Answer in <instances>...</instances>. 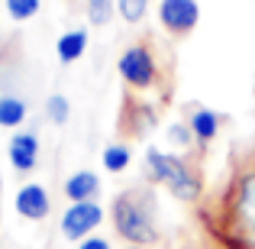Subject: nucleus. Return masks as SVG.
Returning a JSON list of instances; mask_svg holds the SVG:
<instances>
[{"mask_svg": "<svg viewBox=\"0 0 255 249\" xmlns=\"http://www.w3.org/2000/svg\"><path fill=\"white\" fill-rule=\"evenodd\" d=\"M220 230L230 249H255V156L236 165L217 204Z\"/></svg>", "mask_w": 255, "mask_h": 249, "instance_id": "nucleus-1", "label": "nucleus"}, {"mask_svg": "<svg viewBox=\"0 0 255 249\" xmlns=\"http://www.w3.org/2000/svg\"><path fill=\"white\" fill-rule=\"evenodd\" d=\"M110 224L126 246H152L158 243L155 224V194L152 188H126L110 201Z\"/></svg>", "mask_w": 255, "mask_h": 249, "instance_id": "nucleus-2", "label": "nucleus"}, {"mask_svg": "<svg viewBox=\"0 0 255 249\" xmlns=\"http://www.w3.org/2000/svg\"><path fill=\"white\" fill-rule=\"evenodd\" d=\"M142 165H145V178L152 185L168 188L184 204H197L204 198V178H200L197 165L187 156H181V152H165L158 146H145Z\"/></svg>", "mask_w": 255, "mask_h": 249, "instance_id": "nucleus-3", "label": "nucleus"}, {"mask_svg": "<svg viewBox=\"0 0 255 249\" xmlns=\"http://www.w3.org/2000/svg\"><path fill=\"white\" fill-rule=\"evenodd\" d=\"M117 75L129 91H152L162 81L158 55L152 52L149 42H129L117 58Z\"/></svg>", "mask_w": 255, "mask_h": 249, "instance_id": "nucleus-4", "label": "nucleus"}, {"mask_svg": "<svg viewBox=\"0 0 255 249\" xmlns=\"http://www.w3.org/2000/svg\"><path fill=\"white\" fill-rule=\"evenodd\" d=\"M104 204L100 201H78V204H68L58 217V230H62L65 240L71 243H81V240L94 237L97 227L104 224Z\"/></svg>", "mask_w": 255, "mask_h": 249, "instance_id": "nucleus-5", "label": "nucleus"}, {"mask_svg": "<svg viewBox=\"0 0 255 249\" xmlns=\"http://www.w3.org/2000/svg\"><path fill=\"white\" fill-rule=\"evenodd\" d=\"M155 16L168 36L184 39L200 26V3L197 0H158Z\"/></svg>", "mask_w": 255, "mask_h": 249, "instance_id": "nucleus-6", "label": "nucleus"}, {"mask_svg": "<svg viewBox=\"0 0 255 249\" xmlns=\"http://www.w3.org/2000/svg\"><path fill=\"white\" fill-rule=\"evenodd\" d=\"M13 207H16V214L23 220L39 224V220H45L52 214V198H49V191H45V185L26 181V185H19L16 194H13Z\"/></svg>", "mask_w": 255, "mask_h": 249, "instance_id": "nucleus-7", "label": "nucleus"}, {"mask_svg": "<svg viewBox=\"0 0 255 249\" xmlns=\"http://www.w3.org/2000/svg\"><path fill=\"white\" fill-rule=\"evenodd\" d=\"M39 156H42V143H39V136L32 130H16L10 136V143H6V159L19 175L36 172Z\"/></svg>", "mask_w": 255, "mask_h": 249, "instance_id": "nucleus-8", "label": "nucleus"}, {"mask_svg": "<svg viewBox=\"0 0 255 249\" xmlns=\"http://www.w3.org/2000/svg\"><path fill=\"white\" fill-rule=\"evenodd\" d=\"M187 126H191L197 146H210L213 139L220 136V130H223V117H220L213 107H194V110L187 113Z\"/></svg>", "mask_w": 255, "mask_h": 249, "instance_id": "nucleus-9", "label": "nucleus"}, {"mask_svg": "<svg viewBox=\"0 0 255 249\" xmlns=\"http://www.w3.org/2000/svg\"><path fill=\"white\" fill-rule=\"evenodd\" d=\"M62 191H65V198H68V204H78V201H97L100 175L91 172V168H78V172H71L68 178H65Z\"/></svg>", "mask_w": 255, "mask_h": 249, "instance_id": "nucleus-10", "label": "nucleus"}, {"mask_svg": "<svg viewBox=\"0 0 255 249\" xmlns=\"http://www.w3.org/2000/svg\"><path fill=\"white\" fill-rule=\"evenodd\" d=\"M87 42H91V32L87 26H75V29H65L62 36L55 39V58L62 65H75L84 58L87 52Z\"/></svg>", "mask_w": 255, "mask_h": 249, "instance_id": "nucleus-11", "label": "nucleus"}, {"mask_svg": "<svg viewBox=\"0 0 255 249\" xmlns=\"http://www.w3.org/2000/svg\"><path fill=\"white\" fill-rule=\"evenodd\" d=\"M29 117V104L19 94H3L0 97V126L3 130H19Z\"/></svg>", "mask_w": 255, "mask_h": 249, "instance_id": "nucleus-12", "label": "nucleus"}, {"mask_svg": "<svg viewBox=\"0 0 255 249\" xmlns=\"http://www.w3.org/2000/svg\"><path fill=\"white\" fill-rule=\"evenodd\" d=\"M100 162H104V172H110V175L126 172L132 162V146L129 143H107L104 152H100Z\"/></svg>", "mask_w": 255, "mask_h": 249, "instance_id": "nucleus-13", "label": "nucleus"}, {"mask_svg": "<svg viewBox=\"0 0 255 249\" xmlns=\"http://www.w3.org/2000/svg\"><path fill=\"white\" fill-rule=\"evenodd\" d=\"M45 117H49L52 126H65V123H68V120H71V100H68V94L52 91L49 97H45Z\"/></svg>", "mask_w": 255, "mask_h": 249, "instance_id": "nucleus-14", "label": "nucleus"}, {"mask_svg": "<svg viewBox=\"0 0 255 249\" xmlns=\"http://www.w3.org/2000/svg\"><path fill=\"white\" fill-rule=\"evenodd\" d=\"M84 16L91 26H107L117 16V0H84Z\"/></svg>", "mask_w": 255, "mask_h": 249, "instance_id": "nucleus-15", "label": "nucleus"}, {"mask_svg": "<svg viewBox=\"0 0 255 249\" xmlns=\"http://www.w3.org/2000/svg\"><path fill=\"white\" fill-rule=\"evenodd\" d=\"M3 10L13 23H29V19L39 16L42 10V0H3Z\"/></svg>", "mask_w": 255, "mask_h": 249, "instance_id": "nucleus-16", "label": "nucleus"}, {"mask_svg": "<svg viewBox=\"0 0 255 249\" xmlns=\"http://www.w3.org/2000/svg\"><path fill=\"white\" fill-rule=\"evenodd\" d=\"M152 0H117V16L123 19L126 26H139L149 13Z\"/></svg>", "mask_w": 255, "mask_h": 249, "instance_id": "nucleus-17", "label": "nucleus"}, {"mask_svg": "<svg viewBox=\"0 0 255 249\" xmlns=\"http://www.w3.org/2000/svg\"><path fill=\"white\" fill-rule=\"evenodd\" d=\"M165 136H168V143L174 146V149H181V152H187L194 146V133H191V126H187V120L171 123L168 130H165Z\"/></svg>", "mask_w": 255, "mask_h": 249, "instance_id": "nucleus-18", "label": "nucleus"}, {"mask_svg": "<svg viewBox=\"0 0 255 249\" xmlns=\"http://www.w3.org/2000/svg\"><path fill=\"white\" fill-rule=\"evenodd\" d=\"M78 249H113V243L107 237H100V233H94V237H87L78 243Z\"/></svg>", "mask_w": 255, "mask_h": 249, "instance_id": "nucleus-19", "label": "nucleus"}, {"mask_svg": "<svg viewBox=\"0 0 255 249\" xmlns=\"http://www.w3.org/2000/svg\"><path fill=\"white\" fill-rule=\"evenodd\" d=\"M0 194H3V175H0Z\"/></svg>", "mask_w": 255, "mask_h": 249, "instance_id": "nucleus-20", "label": "nucleus"}, {"mask_svg": "<svg viewBox=\"0 0 255 249\" xmlns=\"http://www.w3.org/2000/svg\"><path fill=\"white\" fill-rule=\"evenodd\" d=\"M126 249H142V246H126Z\"/></svg>", "mask_w": 255, "mask_h": 249, "instance_id": "nucleus-21", "label": "nucleus"}, {"mask_svg": "<svg viewBox=\"0 0 255 249\" xmlns=\"http://www.w3.org/2000/svg\"><path fill=\"white\" fill-rule=\"evenodd\" d=\"M0 97H3V94H0Z\"/></svg>", "mask_w": 255, "mask_h": 249, "instance_id": "nucleus-22", "label": "nucleus"}, {"mask_svg": "<svg viewBox=\"0 0 255 249\" xmlns=\"http://www.w3.org/2000/svg\"><path fill=\"white\" fill-rule=\"evenodd\" d=\"M226 249H230V246H226Z\"/></svg>", "mask_w": 255, "mask_h": 249, "instance_id": "nucleus-23", "label": "nucleus"}]
</instances>
